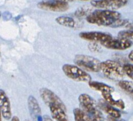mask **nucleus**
<instances>
[{
  "label": "nucleus",
  "mask_w": 133,
  "mask_h": 121,
  "mask_svg": "<svg viewBox=\"0 0 133 121\" xmlns=\"http://www.w3.org/2000/svg\"><path fill=\"white\" fill-rule=\"evenodd\" d=\"M121 17L119 12L116 11L97 9L92 11L87 16V22L99 26L111 27V25Z\"/></svg>",
  "instance_id": "obj_1"
},
{
  "label": "nucleus",
  "mask_w": 133,
  "mask_h": 121,
  "mask_svg": "<svg viewBox=\"0 0 133 121\" xmlns=\"http://www.w3.org/2000/svg\"><path fill=\"white\" fill-rule=\"evenodd\" d=\"M78 100L82 109L92 118L102 116L98 103L90 95L87 93L81 94L79 95Z\"/></svg>",
  "instance_id": "obj_2"
},
{
  "label": "nucleus",
  "mask_w": 133,
  "mask_h": 121,
  "mask_svg": "<svg viewBox=\"0 0 133 121\" xmlns=\"http://www.w3.org/2000/svg\"><path fill=\"white\" fill-rule=\"evenodd\" d=\"M62 71L69 78L79 82H88L92 80V77L83 69L74 64H65L62 66Z\"/></svg>",
  "instance_id": "obj_3"
},
{
  "label": "nucleus",
  "mask_w": 133,
  "mask_h": 121,
  "mask_svg": "<svg viewBox=\"0 0 133 121\" xmlns=\"http://www.w3.org/2000/svg\"><path fill=\"white\" fill-rule=\"evenodd\" d=\"M101 71L109 78L122 79L124 76L123 67L118 63L111 60L101 62Z\"/></svg>",
  "instance_id": "obj_4"
},
{
  "label": "nucleus",
  "mask_w": 133,
  "mask_h": 121,
  "mask_svg": "<svg viewBox=\"0 0 133 121\" xmlns=\"http://www.w3.org/2000/svg\"><path fill=\"white\" fill-rule=\"evenodd\" d=\"M74 62L76 66L85 71L92 72H99L101 71V62L92 56L84 55H76L75 57Z\"/></svg>",
  "instance_id": "obj_5"
},
{
  "label": "nucleus",
  "mask_w": 133,
  "mask_h": 121,
  "mask_svg": "<svg viewBox=\"0 0 133 121\" xmlns=\"http://www.w3.org/2000/svg\"><path fill=\"white\" fill-rule=\"evenodd\" d=\"M128 0H92L91 3L94 8L115 11L127 5Z\"/></svg>",
  "instance_id": "obj_6"
},
{
  "label": "nucleus",
  "mask_w": 133,
  "mask_h": 121,
  "mask_svg": "<svg viewBox=\"0 0 133 121\" xmlns=\"http://www.w3.org/2000/svg\"><path fill=\"white\" fill-rule=\"evenodd\" d=\"M40 9L55 12H64L69 9L68 3L59 0H44L37 4Z\"/></svg>",
  "instance_id": "obj_7"
},
{
  "label": "nucleus",
  "mask_w": 133,
  "mask_h": 121,
  "mask_svg": "<svg viewBox=\"0 0 133 121\" xmlns=\"http://www.w3.org/2000/svg\"><path fill=\"white\" fill-rule=\"evenodd\" d=\"M40 95L45 104L48 106L51 105H57L66 110L63 102L57 95L48 88H42L40 90Z\"/></svg>",
  "instance_id": "obj_8"
},
{
  "label": "nucleus",
  "mask_w": 133,
  "mask_h": 121,
  "mask_svg": "<svg viewBox=\"0 0 133 121\" xmlns=\"http://www.w3.org/2000/svg\"><path fill=\"white\" fill-rule=\"evenodd\" d=\"M79 36L85 40L100 43L112 38L110 34L102 31H83L79 33Z\"/></svg>",
  "instance_id": "obj_9"
},
{
  "label": "nucleus",
  "mask_w": 133,
  "mask_h": 121,
  "mask_svg": "<svg viewBox=\"0 0 133 121\" xmlns=\"http://www.w3.org/2000/svg\"><path fill=\"white\" fill-rule=\"evenodd\" d=\"M100 44L107 49L115 50H124L130 48L132 46L133 43L131 40L118 38L116 39L112 38Z\"/></svg>",
  "instance_id": "obj_10"
},
{
  "label": "nucleus",
  "mask_w": 133,
  "mask_h": 121,
  "mask_svg": "<svg viewBox=\"0 0 133 121\" xmlns=\"http://www.w3.org/2000/svg\"><path fill=\"white\" fill-rule=\"evenodd\" d=\"M28 108L31 118L34 121H43L41 108L37 99L33 96H30L27 100Z\"/></svg>",
  "instance_id": "obj_11"
},
{
  "label": "nucleus",
  "mask_w": 133,
  "mask_h": 121,
  "mask_svg": "<svg viewBox=\"0 0 133 121\" xmlns=\"http://www.w3.org/2000/svg\"><path fill=\"white\" fill-rule=\"evenodd\" d=\"M0 109L2 116L6 120H10L12 118L11 104L7 94L3 89H0Z\"/></svg>",
  "instance_id": "obj_12"
},
{
  "label": "nucleus",
  "mask_w": 133,
  "mask_h": 121,
  "mask_svg": "<svg viewBox=\"0 0 133 121\" xmlns=\"http://www.w3.org/2000/svg\"><path fill=\"white\" fill-rule=\"evenodd\" d=\"M49 108L51 116L56 121H69L66 109L57 105H51Z\"/></svg>",
  "instance_id": "obj_13"
},
{
  "label": "nucleus",
  "mask_w": 133,
  "mask_h": 121,
  "mask_svg": "<svg viewBox=\"0 0 133 121\" xmlns=\"http://www.w3.org/2000/svg\"><path fill=\"white\" fill-rule=\"evenodd\" d=\"M98 105L100 109L103 110L109 116L116 118H119L121 117V113L118 110L112 106L109 105L104 100H100L98 103Z\"/></svg>",
  "instance_id": "obj_14"
},
{
  "label": "nucleus",
  "mask_w": 133,
  "mask_h": 121,
  "mask_svg": "<svg viewBox=\"0 0 133 121\" xmlns=\"http://www.w3.org/2000/svg\"><path fill=\"white\" fill-rule=\"evenodd\" d=\"M101 94L104 100L109 105L121 109H124L125 108V103L124 101L121 99H115L113 98L112 93L105 92L102 93Z\"/></svg>",
  "instance_id": "obj_15"
},
{
  "label": "nucleus",
  "mask_w": 133,
  "mask_h": 121,
  "mask_svg": "<svg viewBox=\"0 0 133 121\" xmlns=\"http://www.w3.org/2000/svg\"><path fill=\"white\" fill-rule=\"evenodd\" d=\"M88 84L89 87L92 89L101 92V93L105 92L112 93L114 91V88L112 86L107 85L106 83H102V82L91 80L88 82Z\"/></svg>",
  "instance_id": "obj_16"
},
{
  "label": "nucleus",
  "mask_w": 133,
  "mask_h": 121,
  "mask_svg": "<svg viewBox=\"0 0 133 121\" xmlns=\"http://www.w3.org/2000/svg\"><path fill=\"white\" fill-rule=\"evenodd\" d=\"M55 21L58 24L69 28L76 27L77 24L76 21L75 19L68 16L58 17L56 18Z\"/></svg>",
  "instance_id": "obj_17"
},
{
  "label": "nucleus",
  "mask_w": 133,
  "mask_h": 121,
  "mask_svg": "<svg viewBox=\"0 0 133 121\" xmlns=\"http://www.w3.org/2000/svg\"><path fill=\"white\" fill-rule=\"evenodd\" d=\"M119 87L129 95L133 100V83L130 81L121 80L118 82Z\"/></svg>",
  "instance_id": "obj_18"
},
{
  "label": "nucleus",
  "mask_w": 133,
  "mask_h": 121,
  "mask_svg": "<svg viewBox=\"0 0 133 121\" xmlns=\"http://www.w3.org/2000/svg\"><path fill=\"white\" fill-rule=\"evenodd\" d=\"M75 121H92L90 116L80 108H75L74 110Z\"/></svg>",
  "instance_id": "obj_19"
},
{
  "label": "nucleus",
  "mask_w": 133,
  "mask_h": 121,
  "mask_svg": "<svg viewBox=\"0 0 133 121\" xmlns=\"http://www.w3.org/2000/svg\"><path fill=\"white\" fill-rule=\"evenodd\" d=\"M92 8L88 6H83L78 8L75 12V16L78 18L88 16L92 12Z\"/></svg>",
  "instance_id": "obj_20"
},
{
  "label": "nucleus",
  "mask_w": 133,
  "mask_h": 121,
  "mask_svg": "<svg viewBox=\"0 0 133 121\" xmlns=\"http://www.w3.org/2000/svg\"><path fill=\"white\" fill-rule=\"evenodd\" d=\"M118 38H124V39H127L132 41L133 40V31L130 30L120 31L118 33Z\"/></svg>",
  "instance_id": "obj_21"
},
{
  "label": "nucleus",
  "mask_w": 133,
  "mask_h": 121,
  "mask_svg": "<svg viewBox=\"0 0 133 121\" xmlns=\"http://www.w3.org/2000/svg\"><path fill=\"white\" fill-rule=\"evenodd\" d=\"M123 67L125 75H127L130 79L133 80V64H125Z\"/></svg>",
  "instance_id": "obj_22"
},
{
  "label": "nucleus",
  "mask_w": 133,
  "mask_h": 121,
  "mask_svg": "<svg viewBox=\"0 0 133 121\" xmlns=\"http://www.w3.org/2000/svg\"><path fill=\"white\" fill-rule=\"evenodd\" d=\"M128 23V20L126 19H122L119 18L112 25H111V27L112 28H117V27H121L123 26H125V25Z\"/></svg>",
  "instance_id": "obj_23"
},
{
  "label": "nucleus",
  "mask_w": 133,
  "mask_h": 121,
  "mask_svg": "<svg viewBox=\"0 0 133 121\" xmlns=\"http://www.w3.org/2000/svg\"><path fill=\"white\" fill-rule=\"evenodd\" d=\"M99 46H100L97 44V43L91 42L89 45V49L94 52H98L101 50V47Z\"/></svg>",
  "instance_id": "obj_24"
},
{
  "label": "nucleus",
  "mask_w": 133,
  "mask_h": 121,
  "mask_svg": "<svg viewBox=\"0 0 133 121\" xmlns=\"http://www.w3.org/2000/svg\"><path fill=\"white\" fill-rule=\"evenodd\" d=\"M3 19L5 20H8L10 19L11 18V14L10 12H4V14L3 15Z\"/></svg>",
  "instance_id": "obj_25"
},
{
  "label": "nucleus",
  "mask_w": 133,
  "mask_h": 121,
  "mask_svg": "<svg viewBox=\"0 0 133 121\" xmlns=\"http://www.w3.org/2000/svg\"><path fill=\"white\" fill-rule=\"evenodd\" d=\"M92 121H109L103 118V116H98V117H95L92 119Z\"/></svg>",
  "instance_id": "obj_26"
},
{
  "label": "nucleus",
  "mask_w": 133,
  "mask_h": 121,
  "mask_svg": "<svg viewBox=\"0 0 133 121\" xmlns=\"http://www.w3.org/2000/svg\"><path fill=\"white\" fill-rule=\"evenodd\" d=\"M108 120L109 121H126L124 119H121L120 118H116L112 117V116H108Z\"/></svg>",
  "instance_id": "obj_27"
},
{
  "label": "nucleus",
  "mask_w": 133,
  "mask_h": 121,
  "mask_svg": "<svg viewBox=\"0 0 133 121\" xmlns=\"http://www.w3.org/2000/svg\"><path fill=\"white\" fill-rule=\"evenodd\" d=\"M125 27L127 28V30H131V31H133V23H128L127 24L125 25Z\"/></svg>",
  "instance_id": "obj_28"
},
{
  "label": "nucleus",
  "mask_w": 133,
  "mask_h": 121,
  "mask_svg": "<svg viewBox=\"0 0 133 121\" xmlns=\"http://www.w3.org/2000/svg\"><path fill=\"white\" fill-rule=\"evenodd\" d=\"M43 121H53L49 116L44 115L43 117Z\"/></svg>",
  "instance_id": "obj_29"
},
{
  "label": "nucleus",
  "mask_w": 133,
  "mask_h": 121,
  "mask_svg": "<svg viewBox=\"0 0 133 121\" xmlns=\"http://www.w3.org/2000/svg\"><path fill=\"white\" fill-rule=\"evenodd\" d=\"M128 58H129V59L130 60H131L133 62V50L131 51L129 53V55H128Z\"/></svg>",
  "instance_id": "obj_30"
},
{
  "label": "nucleus",
  "mask_w": 133,
  "mask_h": 121,
  "mask_svg": "<svg viewBox=\"0 0 133 121\" xmlns=\"http://www.w3.org/2000/svg\"><path fill=\"white\" fill-rule=\"evenodd\" d=\"M59 1L65 2V3H68V2L73 1H75V0H59ZM78 1H91V0H78Z\"/></svg>",
  "instance_id": "obj_31"
},
{
  "label": "nucleus",
  "mask_w": 133,
  "mask_h": 121,
  "mask_svg": "<svg viewBox=\"0 0 133 121\" xmlns=\"http://www.w3.org/2000/svg\"><path fill=\"white\" fill-rule=\"evenodd\" d=\"M11 119V121H20V119H19V118L17 116H13Z\"/></svg>",
  "instance_id": "obj_32"
},
{
  "label": "nucleus",
  "mask_w": 133,
  "mask_h": 121,
  "mask_svg": "<svg viewBox=\"0 0 133 121\" xmlns=\"http://www.w3.org/2000/svg\"><path fill=\"white\" fill-rule=\"evenodd\" d=\"M0 121H2V113L1 109H0Z\"/></svg>",
  "instance_id": "obj_33"
},
{
  "label": "nucleus",
  "mask_w": 133,
  "mask_h": 121,
  "mask_svg": "<svg viewBox=\"0 0 133 121\" xmlns=\"http://www.w3.org/2000/svg\"><path fill=\"white\" fill-rule=\"evenodd\" d=\"M1 12H0V16H1Z\"/></svg>",
  "instance_id": "obj_34"
},
{
  "label": "nucleus",
  "mask_w": 133,
  "mask_h": 121,
  "mask_svg": "<svg viewBox=\"0 0 133 121\" xmlns=\"http://www.w3.org/2000/svg\"><path fill=\"white\" fill-rule=\"evenodd\" d=\"M25 121H30V120H26Z\"/></svg>",
  "instance_id": "obj_35"
}]
</instances>
